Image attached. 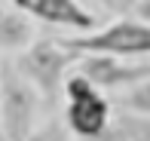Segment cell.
I'll return each instance as SVG.
<instances>
[{
    "instance_id": "6da1fadb",
    "label": "cell",
    "mask_w": 150,
    "mask_h": 141,
    "mask_svg": "<svg viewBox=\"0 0 150 141\" xmlns=\"http://www.w3.org/2000/svg\"><path fill=\"white\" fill-rule=\"evenodd\" d=\"M12 62L22 71V77L40 92V101L46 107H55L58 95L64 92V83H67L64 74L71 64L80 62V52L67 49L64 40H34Z\"/></svg>"
},
{
    "instance_id": "7a4b0ae2",
    "label": "cell",
    "mask_w": 150,
    "mask_h": 141,
    "mask_svg": "<svg viewBox=\"0 0 150 141\" xmlns=\"http://www.w3.org/2000/svg\"><path fill=\"white\" fill-rule=\"evenodd\" d=\"M40 92L34 89L16 62H0V126L3 141H31Z\"/></svg>"
},
{
    "instance_id": "3957f363",
    "label": "cell",
    "mask_w": 150,
    "mask_h": 141,
    "mask_svg": "<svg viewBox=\"0 0 150 141\" xmlns=\"http://www.w3.org/2000/svg\"><path fill=\"white\" fill-rule=\"evenodd\" d=\"M64 123L74 135L83 141H98L107 132V120H110V104H107L104 92L95 89L83 74H71L64 83Z\"/></svg>"
},
{
    "instance_id": "277c9868",
    "label": "cell",
    "mask_w": 150,
    "mask_h": 141,
    "mask_svg": "<svg viewBox=\"0 0 150 141\" xmlns=\"http://www.w3.org/2000/svg\"><path fill=\"white\" fill-rule=\"evenodd\" d=\"M64 46L80 55H150V25L141 18H120L95 34L67 37Z\"/></svg>"
},
{
    "instance_id": "5b68a950",
    "label": "cell",
    "mask_w": 150,
    "mask_h": 141,
    "mask_svg": "<svg viewBox=\"0 0 150 141\" xmlns=\"http://www.w3.org/2000/svg\"><path fill=\"white\" fill-rule=\"evenodd\" d=\"M77 74H83L95 89H122V86H138L150 80V64H132L120 62L117 55H80Z\"/></svg>"
},
{
    "instance_id": "8992f818",
    "label": "cell",
    "mask_w": 150,
    "mask_h": 141,
    "mask_svg": "<svg viewBox=\"0 0 150 141\" xmlns=\"http://www.w3.org/2000/svg\"><path fill=\"white\" fill-rule=\"evenodd\" d=\"M9 3L18 6L25 16H34L49 25H64V28H77V31L95 28V16L86 12L77 0H9Z\"/></svg>"
},
{
    "instance_id": "52a82bcc",
    "label": "cell",
    "mask_w": 150,
    "mask_h": 141,
    "mask_svg": "<svg viewBox=\"0 0 150 141\" xmlns=\"http://www.w3.org/2000/svg\"><path fill=\"white\" fill-rule=\"evenodd\" d=\"M31 37H34V28H31V22L25 16L0 9V49L25 52L31 46Z\"/></svg>"
},
{
    "instance_id": "ba28073f",
    "label": "cell",
    "mask_w": 150,
    "mask_h": 141,
    "mask_svg": "<svg viewBox=\"0 0 150 141\" xmlns=\"http://www.w3.org/2000/svg\"><path fill=\"white\" fill-rule=\"evenodd\" d=\"M120 101H122V107H129V111L150 117V80H144V83H138V86H132V89H129Z\"/></svg>"
},
{
    "instance_id": "9c48e42d",
    "label": "cell",
    "mask_w": 150,
    "mask_h": 141,
    "mask_svg": "<svg viewBox=\"0 0 150 141\" xmlns=\"http://www.w3.org/2000/svg\"><path fill=\"white\" fill-rule=\"evenodd\" d=\"M67 123H64V117H49V123L43 126V132H34V138L31 141H67Z\"/></svg>"
},
{
    "instance_id": "30bf717a",
    "label": "cell",
    "mask_w": 150,
    "mask_h": 141,
    "mask_svg": "<svg viewBox=\"0 0 150 141\" xmlns=\"http://www.w3.org/2000/svg\"><path fill=\"white\" fill-rule=\"evenodd\" d=\"M135 3H141V0H117L120 9H129V6H135Z\"/></svg>"
},
{
    "instance_id": "8fae6325",
    "label": "cell",
    "mask_w": 150,
    "mask_h": 141,
    "mask_svg": "<svg viewBox=\"0 0 150 141\" xmlns=\"http://www.w3.org/2000/svg\"><path fill=\"white\" fill-rule=\"evenodd\" d=\"M0 141H3V126H0Z\"/></svg>"
}]
</instances>
